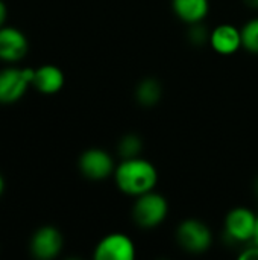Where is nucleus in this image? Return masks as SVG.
Returning <instances> with one entry per match:
<instances>
[{"label": "nucleus", "instance_id": "f257e3e1", "mask_svg": "<svg viewBox=\"0 0 258 260\" xmlns=\"http://www.w3.org/2000/svg\"><path fill=\"white\" fill-rule=\"evenodd\" d=\"M114 181L120 192L137 198L143 193L155 190L158 183V171L151 161L141 157L123 158L122 163L116 166Z\"/></svg>", "mask_w": 258, "mask_h": 260}, {"label": "nucleus", "instance_id": "f03ea898", "mask_svg": "<svg viewBox=\"0 0 258 260\" xmlns=\"http://www.w3.org/2000/svg\"><path fill=\"white\" fill-rule=\"evenodd\" d=\"M167 213H169L167 200L163 195L157 193L155 190L137 197L132 206V218L135 224L144 230H151L161 225L167 218Z\"/></svg>", "mask_w": 258, "mask_h": 260}, {"label": "nucleus", "instance_id": "7ed1b4c3", "mask_svg": "<svg viewBox=\"0 0 258 260\" xmlns=\"http://www.w3.org/2000/svg\"><path fill=\"white\" fill-rule=\"evenodd\" d=\"M176 241L184 251L190 254H202L210 250L213 244V235L205 222L190 218L178 225Z\"/></svg>", "mask_w": 258, "mask_h": 260}, {"label": "nucleus", "instance_id": "20e7f679", "mask_svg": "<svg viewBox=\"0 0 258 260\" xmlns=\"http://www.w3.org/2000/svg\"><path fill=\"white\" fill-rule=\"evenodd\" d=\"M35 69H5L0 72V104H15L33 81Z\"/></svg>", "mask_w": 258, "mask_h": 260}, {"label": "nucleus", "instance_id": "39448f33", "mask_svg": "<svg viewBox=\"0 0 258 260\" xmlns=\"http://www.w3.org/2000/svg\"><path fill=\"white\" fill-rule=\"evenodd\" d=\"M257 225V215L248 207H236L228 212L225 218L227 236L239 244L254 241Z\"/></svg>", "mask_w": 258, "mask_h": 260}, {"label": "nucleus", "instance_id": "423d86ee", "mask_svg": "<svg viewBox=\"0 0 258 260\" xmlns=\"http://www.w3.org/2000/svg\"><path fill=\"white\" fill-rule=\"evenodd\" d=\"M79 169L85 178L93 181H102L114 175L116 166L111 154L100 148H91L81 155Z\"/></svg>", "mask_w": 258, "mask_h": 260}, {"label": "nucleus", "instance_id": "0eeeda50", "mask_svg": "<svg viewBox=\"0 0 258 260\" xmlns=\"http://www.w3.org/2000/svg\"><path fill=\"white\" fill-rule=\"evenodd\" d=\"M135 257V244L125 233H109L94 248L96 260H132Z\"/></svg>", "mask_w": 258, "mask_h": 260}, {"label": "nucleus", "instance_id": "6e6552de", "mask_svg": "<svg viewBox=\"0 0 258 260\" xmlns=\"http://www.w3.org/2000/svg\"><path fill=\"white\" fill-rule=\"evenodd\" d=\"M62 250V236L55 227H41L30 241V251L40 260L55 259Z\"/></svg>", "mask_w": 258, "mask_h": 260}, {"label": "nucleus", "instance_id": "1a4fd4ad", "mask_svg": "<svg viewBox=\"0 0 258 260\" xmlns=\"http://www.w3.org/2000/svg\"><path fill=\"white\" fill-rule=\"evenodd\" d=\"M29 44L24 34L15 27H0V59L6 62H17L27 53Z\"/></svg>", "mask_w": 258, "mask_h": 260}, {"label": "nucleus", "instance_id": "9d476101", "mask_svg": "<svg viewBox=\"0 0 258 260\" xmlns=\"http://www.w3.org/2000/svg\"><path fill=\"white\" fill-rule=\"evenodd\" d=\"M208 43L219 55H233L242 47V30L230 23L219 24L210 32Z\"/></svg>", "mask_w": 258, "mask_h": 260}, {"label": "nucleus", "instance_id": "9b49d317", "mask_svg": "<svg viewBox=\"0 0 258 260\" xmlns=\"http://www.w3.org/2000/svg\"><path fill=\"white\" fill-rule=\"evenodd\" d=\"M32 85L43 94H55L64 87V73L56 66H41L35 69Z\"/></svg>", "mask_w": 258, "mask_h": 260}, {"label": "nucleus", "instance_id": "f8f14e48", "mask_svg": "<svg viewBox=\"0 0 258 260\" xmlns=\"http://www.w3.org/2000/svg\"><path fill=\"white\" fill-rule=\"evenodd\" d=\"M175 15L187 23H202L210 11V0H172Z\"/></svg>", "mask_w": 258, "mask_h": 260}, {"label": "nucleus", "instance_id": "ddd939ff", "mask_svg": "<svg viewBox=\"0 0 258 260\" xmlns=\"http://www.w3.org/2000/svg\"><path fill=\"white\" fill-rule=\"evenodd\" d=\"M163 98V85L157 78H144L135 88V99L143 107H155Z\"/></svg>", "mask_w": 258, "mask_h": 260}, {"label": "nucleus", "instance_id": "4468645a", "mask_svg": "<svg viewBox=\"0 0 258 260\" xmlns=\"http://www.w3.org/2000/svg\"><path fill=\"white\" fill-rule=\"evenodd\" d=\"M143 149V140L137 134H126L120 139L117 145V151L122 158H134L140 157Z\"/></svg>", "mask_w": 258, "mask_h": 260}, {"label": "nucleus", "instance_id": "2eb2a0df", "mask_svg": "<svg viewBox=\"0 0 258 260\" xmlns=\"http://www.w3.org/2000/svg\"><path fill=\"white\" fill-rule=\"evenodd\" d=\"M242 47L258 55V18L249 20L242 29Z\"/></svg>", "mask_w": 258, "mask_h": 260}, {"label": "nucleus", "instance_id": "dca6fc26", "mask_svg": "<svg viewBox=\"0 0 258 260\" xmlns=\"http://www.w3.org/2000/svg\"><path fill=\"white\" fill-rule=\"evenodd\" d=\"M189 40L196 44V46H202L207 41H210V32H207V29L202 26V23H195L190 24V30H189Z\"/></svg>", "mask_w": 258, "mask_h": 260}, {"label": "nucleus", "instance_id": "f3484780", "mask_svg": "<svg viewBox=\"0 0 258 260\" xmlns=\"http://www.w3.org/2000/svg\"><path fill=\"white\" fill-rule=\"evenodd\" d=\"M239 257H240V260H258V245L254 244L252 247L245 248Z\"/></svg>", "mask_w": 258, "mask_h": 260}, {"label": "nucleus", "instance_id": "a211bd4d", "mask_svg": "<svg viewBox=\"0 0 258 260\" xmlns=\"http://www.w3.org/2000/svg\"><path fill=\"white\" fill-rule=\"evenodd\" d=\"M6 14H8V11H6V5L0 0V27H3V24H5Z\"/></svg>", "mask_w": 258, "mask_h": 260}, {"label": "nucleus", "instance_id": "6ab92c4d", "mask_svg": "<svg viewBox=\"0 0 258 260\" xmlns=\"http://www.w3.org/2000/svg\"><path fill=\"white\" fill-rule=\"evenodd\" d=\"M245 3L249 6V8H254V9H258V0H245Z\"/></svg>", "mask_w": 258, "mask_h": 260}, {"label": "nucleus", "instance_id": "aec40b11", "mask_svg": "<svg viewBox=\"0 0 258 260\" xmlns=\"http://www.w3.org/2000/svg\"><path fill=\"white\" fill-rule=\"evenodd\" d=\"M255 245H258V215H257V225H255V233H254V241H252Z\"/></svg>", "mask_w": 258, "mask_h": 260}, {"label": "nucleus", "instance_id": "412c9836", "mask_svg": "<svg viewBox=\"0 0 258 260\" xmlns=\"http://www.w3.org/2000/svg\"><path fill=\"white\" fill-rule=\"evenodd\" d=\"M3 189H5V181H3V178H2V175H0V195H2V192H3Z\"/></svg>", "mask_w": 258, "mask_h": 260}, {"label": "nucleus", "instance_id": "4be33fe9", "mask_svg": "<svg viewBox=\"0 0 258 260\" xmlns=\"http://www.w3.org/2000/svg\"><path fill=\"white\" fill-rule=\"evenodd\" d=\"M255 193H257V197H258V178L255 180Z\"/></svg>", "mask_w": 258, "mask_h": 260}]
</instances>
